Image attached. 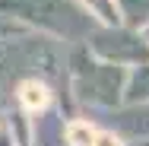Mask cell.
Instances as JSON below:
<instances>
[{
	"instance_id": "6da1fadb",
	"label": "cell",
	"mask_w": 149,
	"mask_h": 146,
	"mask_svg": "<svg viewBox=\"0 0 149 146\" xmlns=\"http://www.w3.org/2000/svg\"><path fill=\"white\" fill-rule=\"evenodd\" d=\"M130 70L92 54L89 45H73L67 54V86L73 98L92 111H118L127 95Z\"/></svg>"
},
{
	"instance_id": "7a4b0ae2",
	"label": "cell",
	"mask_w": 149,
	"mask_h": 146,
	"mask_svg": "<svg viewBox=\"0 0 149 146\" xmlns=\"http://www.w3.org/2000/svg\"><path fill=\"white\" fill-rule=\"evenodd\" d=\"M0 16L51 41H70V45H83L98 26L83 10L79 0H0Z\"/></svg>"
},
{
	"instance_id": "3957f363",
	"label": "cell",
	"mask_w": 149,
	"mask_h": 146,
	"mask_svg": "<svg viewBox=\"0 0 149 146\" xmlns=\"http://www.w3.org/2000/svg\"><path fill=\"white\" fill-rule=\"evenodd\" d=\"M92 54H98L108 64H118V67H143L149 64V38L146 32L127 29V26H95L89 38H86Z\"/></svg>"
},
{
	"instance_id": "277c9868",
	"label": "cell",
	"mask_w": 149,
	"mask_h": 146,
	"mask_svg": "<svg viewBox=\"0 0 149 146\" xmlns=\"http://www.w3.org/2000/svg\"><path fill=\"white\" fill-rule=\"evenodd\" d=\"M13 98H16V108L26 111L29 117H35V115H41V111H48V108L57 105L54 102V86L45 76H22L16 83Z\"/></svg>"
},
{
	"instance_id": "5b68a950",
	"label": "cell",
	"mask_w": 149,
	"mask_h": 146,
	"mask_svg": "<svg viewBox=\"0 0 149 146\" xmlns=\"http://www.w3.org/2000/svg\"><path fill=\"white\" fill-rule=\"evenodd\" d=\"M111 115V130H118L127 143H146L149 140V102L146 105H120Z\"/></svg>"
},
{
	"instance_id": "8992f818",
	"label": "cell",
	"mask_w": 149,
	"mask_h": 146,
	"mask_svg": "<svg viewBox=\"0 0 149 146\" xmlns=\"http://www.w3.org/2000/svg\"><path fill=\"white\" fill-rule=\"evenodd\" d=\"M118 13H120V26L136 32L149 29V0H118Z\"/></svg>"
},
{
	"instance_id": "52a82bcc",
	"label": "cell",
	"mask_w": 149,
	"mask_h": 146,
	"mask_svg": "<svg viewBox=\"0 0 149 146\" xmlns=\"http://www.w3.org/2000/svg\"><path fill=\"white\" fill-rule=\"evenodd\" d=\"M146 102H149V64H143V67H133L127 76L124 105H146Z\"/></svg>"
},
{
	"instance_id": "ba28073f",
	"label": "cell",
	"mask_w": 149,
	"mask_h": 146,
	"mask_svg": "<svg viewBox=\"0 0 149 146\" xmlns=\"http://www.w3.org/2000/svg\"><path fill=\"white\" fill-rule=\"evenodd\" d=\"M98 130L102 127L89 117H73V121H67V146H95Z\"/></svg>"
},
{
	"instance_id": "9c48e42d",
	"label": "cell",
	"mask_w": 149,
	"mask_h": 146,
	"mask_svg": "<svg viewBox=\"0 0 149 146\" xmlns=\"http://www.w3.org/2000/svg\"><path fill=\"white\" fill-rule=\"evenodd\" d=\"M83 10L89 13L98 26H120V13H118V0H79Z\"/></svg>"
},
{
	"instance_id": "30bf717a",
	"label": "cell",
	"mask_w": 149,
	"mask_h": 146,
	"mask_svg": "<svg viewBox=\"0 0 149 146\" xmlns=\"http://www.w3.org/2000/svg\"><path fill=\"white\" fill-rule=\"evenodd\" d=\"M95 146H127V140L120 137L118 130H111V127H102V130H98V140H95Z\"/></svg>"
},
{
	"instance_id": "8fae6325",
	"label": "cell",
	"mask_w": 149,
	"mask_h": 146,
	"mask_svg": "<svg viewBox=\"0 0 149 146\" xmlns=\"http://www.w3.org/2000/svg\"><path fill=\"white\" fill-rule=\"evenodd\" d=\"M0 146H16V140H13V133H10L6 124H3V130H0Z\"/></svg>"
},
{
	"instance_id": "7c38bea8",
	"label": "cell",
	"mask_w": 149,
	"mask_h": 146,
	"mask_svg": "<svg viewBox=\"0 0 149 146\" xmlns=\"http://www.w3.org/2000/svg\"><path fill=\"white\" fill-rule=\"evenodd\" d=\"M3 124H6V117H3V115H0V130H3Z\"/></svg>"
},
{
	"instance_id": "4fadbf2b",
	"label": "cell",
	"mask_w": 149,
	"mask_h": 146,
	"mask_svg": "<svg viewBox=\"0 0 149 146\" xmlns=\"http://www.w3.org/2000/svg\"><path fill=\"white\" fill-rule=\"evenodd\" d=\"M133 146H149V143H133Z\"/></svg>"
},
{
	"instance_id": "5bb4252c",
	"label": "cell",
	"mask_w": 149,
	"mask_h": 146,
	"mask_svg": "<svg viewBox=\"0 0 149 146\" xmlns=\"http://www.w3.org/2000/svg\"><path fill=\"white\" fill-rule=\"evenodd\" d=\"M146 38H149V29H146Z\"/></svg>"
}]
</instances>
